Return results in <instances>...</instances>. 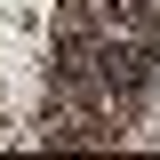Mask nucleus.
<instances>
[{"mask_svg": "<svg viewBox=\"0 0 160 160\" xmlns=\"http://www.w3.org/2000/svg\"><path fill=\"white\" fill-rule=\"evenodd\" d=\"M152 48H136V40H128V48H104V88H120V96H136V88H152Z\"/></svg>", "mask_w": 160, "mask_h": 160, "instance_id": "obj_1", "label": "nucleus"}, {"mask_svg": "<svg viewBox=\"0 0 160 160\" xmlns=\"http://www.w3.org/2000/svg\"><path fill=\"white\" fill-rule=\"evenodd\" d=\"M120 8V24H128V32H144V24H152V0H112Z\"/></svg>", "mask_w": 160, "mask_h": 160, "instance_id": "obj_2", "label": "nucleus"}]
</instances>
